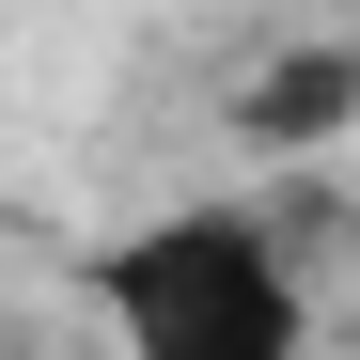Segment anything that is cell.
Masks as SVG:
<instances>
[{
	"instance_id": "obj_1",
	"label": "cell",
	"mask_w": 360,
	"mask_h": 360,
	"mask_svg": "<svg viewBox=\"0 0 360 360\" xmlns=\"http://www.w3.org/2000/svg\"><path fill=\"white\" fill-rule=\"evenodd\" d=\"M79 297L110 314L126 360H297L314 345V282L266 204H157L126 235H94Z\"/></svg>"
},
{
	"instance_id": "obj_2",
	"label": "cell",
	"mask_w": 360,
	"mask_h": 360,
	"mask_svg": "<svg viewBox=\"0 0 360 360\" xmlns=\"http://www.w3.org/2000/svg\"><path fill=\"white\" fill-rule=\"evenodd\" d=\"M360 126V47H282V63H251V94H235V141L266 157H314Z\"/></svg>"
}]
</instances>
